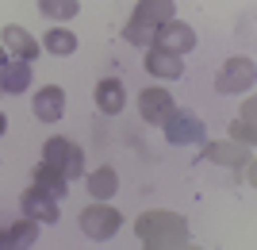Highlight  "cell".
<instances>
[{
  "label": "cell",
  "instance_id": "11",
  "mask_svg": "<svg viewBox=\"0 0 257 250\" xmlns=\"http://www.w3.org/2000/svg\"><path fill=\"white\" fill-rule=\"evenodd\" d=\"M31 112L39 116V123H58L65 116V89L62 85H46L31 97Z\"/></svg>",
  "mask_w": 257,
  "mask_h": 250
},
{
  "label": "cell",
  "instance_id": "15",
  "mask_svg": "<svg viewBox=\"0 0 257 250\" xmlns=\"http://www.w3.org/2000/svg\"><path fill=\"white\" fill-rule=\"evenodd\" d=\"M35 239H39V219H35V216H20L12 227H0V250L31 246Z\"/></svg>",
  "mask_w": 257,
  "mask_h": 250
},
{
  "label": "cell",
  "instance_id": "2",
  "mask_svg": "<svg viewBox=\"0 0 257 250\" xmlns=\"http://www.w3.org/2000/svg\"><path fill=\"white\" fill-rule=\"evenodd\" d=\"M177 12H173V0H139L135 4V12H131L127 27H123V39L135 46H150L154 39V27L165 20H173Z\"/></svg>",
  "mask_w": 257,
  "mask_h": 250
},
{
  "label": "cell",
  "instance_id": "8",
  "mask_svg": "<svg viewBox=\"0 0 257 250\" xmlns=\"http://www.w3.org/2000/svg\"><path fill=\"white\" fill-rule=\"evenodd\" d=\"M173 112H177V100H173V93H169V89H158V85H150L146 93H139V116H142L146 123L161 127V123L169 120Z\"/></svg>",
  "mask_w": 257,
  "mask_h": 250
},
{
  "label": "cell",
  "instance_id": "10",
  "mask_svg": "<svg viewBox=\"0 0 257 250\" xmlns=\"http://www.w3.org/2000/svg\"><path fill=\"white\" fill-rule=\"evenodd\" d=\"M20 208H23V216H35L39 223H54V219H58V196L46 193L43 185L27 189V193L20 196Z\"/></svg>",
  "mask_w": 257,
  "mask_h": 250
},
{
  "label": "cell",
  "instance_id": "7",
  "mask_svg": "<svg viewBox=\"0 0 257 250\" xmlns=\"http://www.w3.org/2000/svg\"><path fill=\"white\" fill-rule=\"evenodd\" d=\"M161 131H165V139L173 142V146H192V142H204V123H200V116L196 112H173L169 120L161 123Z\"/></svg>",
  "mask_w": 257,
  "mask_h": 250
},
{
  "label": "cell",
  "instance_id": "23",
  "mask_svg": "<svg viewBox=\"0 0 257 250\" xmlns=\"http://www.w3.org/2000/svg\"><path fill=\"white\" fill-rule=\"evenodd\" d=\"M4 62H8V50H4V46H0V65H4Z\"/></svg>",
  "mask_w": 257,
  "mask_h": 250
},
{
  "label": "cell",
  "instance_id": "21",
  "mask_svg": "<svg viewBox=\"0 0 257 250\" xmlns=\"http://www.w3.org/2000/svg\"><path fill=\"white\" fill-rule=\"evenodd\" d=\"M39 12H43L50 23H69L81 12V4L77 0H39Z\"/></svg>",
  "mask_w": 257,
  "mask_h": 250
},
{
  "label": "cell",
  "instance_id": "9",
  "mask_svg": "<svg viewBox=\"0 0 257 250\" xmlns=\"http://www.w3.org/2000/svg\"><path fill=\"white\" fill-rule=\"evenodd\" d=\"M0 46L8 50V58H23V62H35L39 58V39H35L27 27H20V23H8L4 31H0Z\"/></svg>",
  "mask_w": 257,
  "mask_h": 250
},
{
  "label": "cell",
  "instance_id": "6",
  "mask_svg": "<svg viewBox=\"0 0 257 250\" xmlns=\"http://www.w3.org/2000/svg\"><path fill=\"white\" fill-rule=\"evenodd\" d=\"M119 223H123V216H119L107 200L85 204V212H81V231H85L88 239H111L119 231Z\"/></svg>",
  "mask_w": 257,
  "mask_h": 250
},
{
  "label": "cell",
  "instance_id": "13",
  "mask_svg": "<svg viewBox=\"0 0 257 250\" xmlns=\"http://www.w3.org/2000/svg\"><path fill=\"white\" fill-rule=\"evenodd\" d=\"M27 85H31V62H23V58H8V62L0 65V93L20 97V93H27Z\"/></svg>",
  "mask_w": 257,
  "mask_h": 250
},
{
  "label": "cell",
  "instance_id": "20",
  "mask_svg": "<svg viewBox=\"0 0 257 250\" xmlns=\"http://www.w3.org/2000/svg\"><path fill=\"white\" fill-rule=\"evenodd\" d=\"M39 46H43V50H50V54H73V50H77V35L65 31L62 23H54V31H46V39H43Z\"/></svg>",
  "mask_w": 257,
  "mask_h": 250
},
{
  "label": "cell",
  "instance_id": "17",
  "mask_svg": "<svg viewBox=\"0 0 257 250\" xmlns=\"http://www.w3.org/2000/svg\"><path fill=\"white\" fill-rule=\"evenodd\" d=\"M115 189H119V174L111 165H100V170L88 174V196H92V200H111Z\"/></svg>",
  "mask_w": 257,
  "mask_h": 250
},
{
  "label": "cell",
  "instance_id": "4",
  "mask_svg": "<svg viewBox=\"0 0 257 250\" xmlns=\"http://www.w3.org/2000/svg\"><path fill=\"white\" fill-rule=\"evenodd\" d=\"M150 46H154V50H165V54L184 58V54L196 46V31H192L184 20H177V16H173V20H165V23H158V27H154Z\"/></svg>",
  "mask_w": 257,
  "mask_h": 250
},
{
  "label": "cell",
  "instance_id": "12",
  "mask_svg": "<svg viewBox=\"0 0 257 250\" xmlns=\"http://www.w3.org/2000/svg\"><path fill=\"white\" fill-rule=\"evenodd\" d=\"M92 100H96V108L104 112V116H119V112L127 108V89H123L119 77H104V81H96Z\"/></svg>",
  "mask_w": 257,
  "mask_h": 250
},
{
  "label": "cell",
  "instance_id": "3",
  "mask_svg": "<svg viewBox=\"0 0 257 250\" xmlns=\"http://www.w3.org/2000/svg\"><path fill=\"white\" fill-rule=\"evenodd\" d=\"M43 158L50 165H58L65 174V181H77V177L85 174V150L77 146L73 139H62V135H50L43 142Z\"/></svg>",
  "mask_w": 257,
  "mask_h": 250
},
{
  "label": "cell",
  "instance_id": "16",
  "mask_svg": "<svg viewBox=\"0 0 257 250\" xmlns=\"http://www.w3.org/2000/svg\"><path fill=\"white\" fill-rule=\"evenodd\" d=\"M146 73L161 77V81H177V77L184 73V62L177 54H165V50H154V46H146Z\"/></svg>",
  "mask_w": 257,
  "mask_h": 250
},
{
  "label": "cell",
  "instance_id": "18",
  "mask_svg": "<svg viewBox=\"0 0 257 250\" xmlns=\"http://www.w3.org/2000/svg\"><path fill=\"white\" fill-rule=\"evenodd\" d=\"M35 185H43L46 193H54L58 200H62V196L69 193V181H65V174L58 170V165H50L46 158H43L39 165H35Z\"/></svg>",
  "mask_w": 257,
  "mask_h": 250
},
{
  "label": "cell",
  "instance_id": "1",
  "mask_svg": "<svg viewBox=\"0 0 257 250\" xmlns=\"http://www.w3.org/2000/svg\"><path fill=\"white\" fill-rule=\"evenodd\" d=\"M135 235L154 250H173L188 242V219L177 212H165V208H150L135 219Z\"/></svg>",
  "mask_w": 257,
  "mask_h": 250
},
{
  "label": "cell",
  "instance_id": "22",
  "mask_svg": "<svg viewBox=\"0 0 257 250\" xmlns=\"http://www.w3.org/2000/svg\"><path fill=\"white\" fill-rule=\"evenodd\" d=\"M4 131H8V116H4V112H0V135H4Z\"/></svg>",
  "mask_w": 257,
  "mask_h": 250
},
{
  "label": "cell",
  "instance_id": "14",
  "mask_svg": "<svg viewBox=\"0 0 257 250\" xmlns=\"http://www.w3.org/2000/svg\"><path fill=\"white\" fill-rule=\"evenodd\" d=\"M204 158L207 162H215V165H242V162H249L253 154H249V146H242V142H207L204 139Z\"/></svg>",
  "mask_w": 257,
  "mask_h": 250
},
{
  "label": "cell",
  "instance_id": "19",
  "mask_svg": "<svg viewBox=\"0 0 257 250\" xmlns=\"http://www.w3.org/2000/svg\"><path fill=\"white\" fill-rule=\"evenodd\" d=\"M253 112H257V100L249 97L246 104H242V116H238V120L230 123V135H234V142H242V146H253V142H257V127H253Z\"/></svg>",
  "mask_w": 257,
  "mask_h": 250
},
{
  "label": "cell",
  "instance_id": "5",
  "mask_svg": "<svg viewBox=\"0 0 257 250\" xmlns=\"http://www.w3.org/2000/svg\"><path fill=\"white\" fill-rule=\"evenodd\" d=\"M257 77L253 58H226L215 73V93H249Z\"/></svg>",
  "mask_w": 257,
  "mask_h": 250
}]
</instances>
